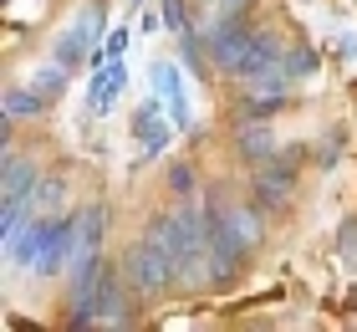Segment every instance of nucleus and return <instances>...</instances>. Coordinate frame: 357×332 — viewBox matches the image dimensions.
Returning a JSON list of instances; mask_svg holds the SVG:
<instances>
[{
	"label": "nucleus",
	"instance_id": "22",
	"mask_svg": "<svg viewBox=\"0 0 357 332\" xmlns=\"http://www.w3.org/2000/svg\"><path fill=\"white\" fill-rule=\"evenodd\" d=\"M133 6H143V0H133Z\"/></svg>",
	"mask_w": 357,
	"mask_h": 332
},
{
	"label": "nucleus",
	"instance_id": "17",
	"mask_svg": "<svg viewBox=\"0 0 357 332\" xmlns=\"http://www.w3.org/2000/svg\"><path fill=\"white\" fill-rule=\"evenodd\" d=\"M286 72L291 77H312L317 72V52H306V46H301V52H291L286 57Z\"/></svg>",
	"mask_w": 357,
	"mask_h": 332
},
{
	"label": "nucleus",
	"instance_id": "20",
	"mask_svg": "<svg viewBox=\"0 0 357 332\" xmlns=\"http://www.w3.org/2000/svg\"><path fill=\"white\" fill-rule=\"evenodd\" d=\"M123 52H128V31L118 26V31L107 36V57H123Z\"/></svg>",
	"mask_w": 357,
	"mask_h": 332
},
{
	"label": "nucleus",
	"instance_id": "21",
	"mask_svg": "<svg viewBox=\"0 0 357 332\" xmlns=\"http://www.w3.org/2000/svg\"><path fill=\"white\" fill-rule=\"evenodd\" d=\"M352 245H357V220L342 225V251H347V256H352Z\"/></svg>",
	"mask_w": 357,
	"mask_h": 332
},
{
	"label": "nucleus",
	"instance_id": "7",
	"mask_svg": "<svg viewBox=\"0 0 357 332\" xmlns=\"http://www.w3.org/2000/svg\"><path fill=\"white\" fill-rule=\"evenodd\" d=\"M123 87H128V66H123V57H107V62L92 72V87H87V113H97V118H102L107 103H112V97H118Z\"/></svg>",
	"mask_w": 357,
	"mask_h": 332
},
{
	"label": "nucleus",
	"instance_id": "1",
	"mask_svg": "<svg viewBox=\"0 0 357 332\" xmlns=\"http://www.w3.org/2000/svg\"><path fill=\"white\" fill-rule=\"evenodd\" d=\"M174 251H169V230H164V215L143 230V236L128 245V256H123V281L133 287L138 296H158L174 281Z\"/></svg>",
	"mask_w": 357,
	"mask_h": 332
},
{
	"label": "nucleus",
	"instance_id": "13",
	"mask_svg": "<svg viewBox=\"0 0 357 332\" xmlns=\"http://www.w3.org/2000/svg\"><path fill=\"white\" fill-rule=\"evenodd\" d=\"M41 185V169L36 159H15L6 154V199H31V189Z\"/></svg>",
	"mask_w": 357,
	"mask_h": 332
},
{
	"label": "nucleus",
	"instance_id": "16",
	"mask_svg": "<svg viewBox=\"0 0 357 332\" xmlns=\"http://www.w3.org/2000/svg\"><path fill=\"white\" fill-rule=\"evenodd\" d=\"M158 6H164V26L174 31V36H189V15H184V6H178V0H158Z\"/></svg>",
	"mask_w": 357,
	"mask_h": 332
},
{
	"label": "nucleus",
	"instance_id": "15",
	"mask_svg": "<svg viewBox=\"0 0 357 332\" xmlns=\"http://www.w3.org/2000/svg\"><path fill=\"white\" fill-rule=\"evenodd\" d=\"M31 87H36V92L46 97V103H52V97H56L61 87H67V66H61V62H56V66H41V72L31 77Z\"/></svg>",
	"mask_w": 357,
	"mask_h": 332
},
{
	"label": "nucleus",
	"instance_id": "23",
	"mask_svg": "<svg viewBox=\"0 0 357 332\" xmlns=\"http://www.w3.org/2000/svg\"><path fill=\"white\" fill-rule=\"evenodd\" d=\"M97 6H102V0H97Z\"/></svg>",
	"mask_w": 357,
	"mask_h": 332
},
{
	"label": "nucleus",
	"instance_id": "12",
	"mask_svg": "<svg viewBox=\"0 0 357 332\" xmlns=\"http://www.w3.org/2000/svg\"><path fill=\"white\" fill-rule=\"evenodd\" d=\"M46 113V97L36 87H6V97H0V118L6 123H26V118H41Z\"/></svg>",
	"mask_w": 357,
	"mask_h": 332
},
{
	"label": "nucleus",
	"instance_id": "4",
	"mask_svg": "<svg viewBox=\"0 0 357 332\" xmlns=\"http://www.w3.org/2000/svg\"><path fill=\"white\" fill-rule=\"evenodd\" d=\"M102 236H107V210H102V205H87V210H77V245H72V271H82V266L102 261Z\"/></svg>",
	"mask_w": 357,
	"mask_h": 332
},
{
	"label": "nucleus",
	"instance_id": "6",
	"mask_svg": "<svg viewBox=\"0 0 357 332\" xmlns=\"http://www.w3.org/2000/svg\"><path fill=\"white\" fill-rule=\"evenodd\" d=\"M255 194H261L266 210H286L291 194H296V174H291V164H255Z\"/></svg>",
	"mask_w": 357,
	"mask_h": 332
},
{
	"label": "nucleus",
	"instance_id": "3",
	"mask_svg": "<svg viewBox=\"0 0 357 332\" xmlns=\"http://www.w3.org/2000/svg\"><path fill=\"white\" fill-rule=\"evenodd\" d=\"M149 82H153V97H164V103H169L174 128H194L189 92H184V77H178V66H174V62H153V66H149Z\"/></svg>",
	"mask_w": 357,
	"mask_h": 332
},
{
	"label": "nucleus",
	"instance_id": "18",
	"mask_svg": "<svg viewBox=\"0 0 357 332\" xmlns=\"http://www.w3.org/2000/svg\"><path fill=\"white\" fill-rule=\"evenodd\" d=\"M169 189H174V194H189V189H194V174L184 169V164H174V169H169Z\"/></svg>",
	"mask_w": 357,
	"mask_h": 332
},
{
	"label": "nucleus",
	"instance_id": "8",
	"mask_svg": "<svg viewBox=\"0 0 357 332\" xmlns=\"http://www.w3.org/2000/svg\"><path fill=\"white\" fill-rule=\"evenodd\" d=\"M158 103H164V97H153V103H143V108L133 113V138L143 143V154H164V148H169V133H174L164 118H158V113H164Z\"/></svg>",
	"mask_w": 357,
	"mask_h": 332
},
{
	"label": "nucleus",
	"instance_id": "14",
	"mask_svg": "<svg viewBox=\"0 0 357 332\" xmlns=\"http://www.w3.org/2000/svg\"><path fill=\"white\" fill-rule=\"evenodd\" d=\"M61 194H67V174H46L36 189H31V210L36 215H52L61 205Z\"/></svg>",
	"mask_w": 357,
	"mask_h": 332
},
{
	"label": "nucleus",
	"instance_id": "9",
	"mask_svg": "<svg viewBox=\"0 0 357 332\" xmlns=\"http://www.w3.org/2000/svg\"><path fill=\"white\" fill-rule=\"evenodd\" d=\"M97 327H133V307H128V296H123V281L118 271H102V302H97Z\"/></svg>",
	"mask_w": 357,
	"mask_h": 332
},
{
	"label": "nucleus",
	"instance_id": "10",
	"mask_svg": "<svg viewBox=\"0 0 357 332\" xmlns=\"http://www.w3.org/2000/svg\"><path fill=\"white\" fill-rule=\"evenodd\" d=\"M235 148H240L250 164H266V159L275 154V133H271V123H266V118H240V123H235Z\"/></svg>",
	"mask_w": 357,
	"mask_h": 332
},
{
	"label": "nucleus",
	"instance_id": "19",
	"mask_svg": "<svg viewBox=\"0 0 357 332\" xmlns=\"http://www.w3.org/2000/svg\"><path fill=\"white\" fill-rule=\"evenodd\" d=\"M250 0H215V10H220V21H235L240 10H245Z\"/></svg>",
	"mask_w": 357,
	"mask_h": 332
},
{
	"label": "nucleus",
	"instance_id": "11",
	"mask_svg": "<svg viewBox=\"0 0 357 332\" xmlns=\"http://www.w3.org/2000/svg\"><path fill=\"white\" fill-rule=\"evenodd\" d=\"M225 236H230L240 251H255V245H261V215H255V205H230V199H225Z\"/></svg>",
	"mask_w": 357,
	"mask_h": 332
},
{
	"label": "nucleus",
	"instance_id": "5",
	"mask_svg": "<svg viewBox=\"0 0 357 332\" xmlns=\"http://www.w3.org/2000/svg\"><path fill=\"white\" fill-rule=\"evenodd\" d=\"M97 31H102V10H87L82 21H72L67 31L56 36V62L61 66H77V62H87L92 57V41H97Z\"/></svg>",
	"mask_w": 357,
	"mask_h": 332
},
{
	"label": "nucleus",
	"instance_id": "2",
	"mask_svg": "<svg viewBox=\"0 0 357 332\" xmlns=\"http://www.w3.org/2000/svg\"><path fill=\"white\" fill-rule=\"evenodd\" d=\"M204 41H209V62H215V72L240 77V66H245V57H250V41H255V26H245L240 15H235V21H215L204 31Z\"/></svg>",
	"mask_w": 357,
	"mask_h": 332
}]
</instances>
